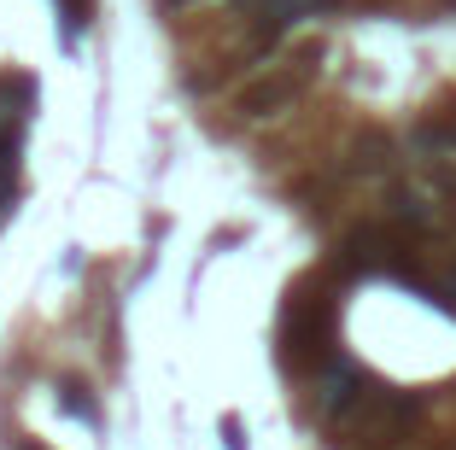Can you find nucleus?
<instances>
[{
	"label": "nucleus",
	"mask_w": 456,
	"mask_h": 450,
	"mask_svg": "<svg viewBox=\"0 0 456 450\" xmlns=\"http://www.w3.org/2000/svg\"><path fill=\"white\" fill-rule=\"evenodd\" d=\"M281 340H287V363H310V357L328 363L334 357V351H328V305L322 299H293Z\"/></svg>",
	"instance_id": "1"
}]
</instances>
